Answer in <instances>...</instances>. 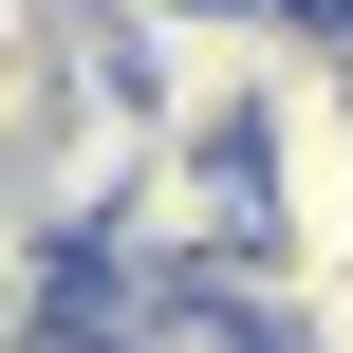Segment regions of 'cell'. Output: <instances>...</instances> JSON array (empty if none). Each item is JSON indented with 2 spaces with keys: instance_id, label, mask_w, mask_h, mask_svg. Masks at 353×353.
Wrapping results in <instances>:
<instances>
[{
  "instance_id": "2",
  "label": "cell",
  "mask_w": 353,
  "mask_h": 353,
  "mask_svg": "<svg viewBox=\"0 0 353 353\" xmlns=\"http://www.w3.org/2000/svg\"><path fill=\"white\" fill-rule=\"evenodd\" d=\"M93 242L149 261V279H242V261H279V242H261V168H242V130H149V168H130V205H112Z\"/></svg>"
},
{
  "instance_id": "1",
  "label": "cell",
  "mask_w": 353,
  "mask_h": 353,
  "mask_svg": "<svg viewBox=\"0 0 353 353\" xmlns=\"http://www.w3.org/2000/svg\"><path fill=\"white\" fill-rule=\"evenodd\" d=\"M242 168H261V242L298 279L353 261V56H298L261 112H242Z\"/></svg>"
},
{
  "instance_id": "3",
  "label": "cell",
  "mask_w": 353,
  "mask_h": 353,
  "mask_svg": "<svg viewBox=\"0 0 353 353\" xmlns=\"http://www.w3.org/2000/svg\"><path fill=\"white\" fill-rule=\"evenodd\" d=\"M261 316H279V353H353V261H335V279H298V261H279V298H261Z\"/></svg>"
}]
</instances>
